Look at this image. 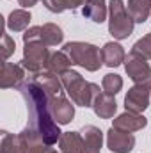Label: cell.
I'll return each mask as SVG.
<instances>
[{"label":"cell","mask_w":151,"mask_h":153,"mask_svg":"<svg viewBox=\"0 0 151 153\" xmlns=\"http://www.w3.org/2000/svg\"><path fill=\"white\" fill-rule=\"evenodd\" d=\"M18 89L27 105V128L36 132L48 146L59 143L62 132L59 130V123L53 119L48 96L43 91V87L30 76Z\"/></svg>","instance_id":"6da1fadb"},{"label":"cell","mask_w":151,"mask_h":153,"mask_svg":"<svg viewBox=\"0 0 151 153\" xmlns=\"http://www.w3.org/2000/svg\"><path fill=\"white\" fill-rule=\"evenodd\" d=\"M148 125V119L139 112H132V111H126L123 114H119L114 119V128H119V130H126V132H137V130H142L144 126Z\"/></svg>","instance_id":"4fadbf2b"},{"label":"cell","mask_w":151,"mask_h":153,"mask_svg":"<svg viewBox=\"0 0 151 153\" xmlns=\"http://www.w3.org/2000/svg\"><path fill=\"white\" fill-rule=\"evenodd\" d=\"M41 39L46 46H57L64 41V32L55 23H44L41 27Z\"/></svg>","instance_id":"44dd1931"},{"label":"cell","mask_w":151,"mask_h":153,"mask_svg":"<svg viewBox=\"0 0 151 153\" xmlns=\"http://www.w3.org/2000/svg\"><path fill=\"white\" fill-rule=\"evenodd\" d=\"M82 14L94 22V23H103L109 16V7L105 0H89L84 7H82Z\"/></svg>","instance_id":"2e32d148"},{"label":"cell","mask_w":151,"mask_h":153,"mask_svg":"<svg viewBox=\"0 0 151 153\" xmlns=\"http://www.w3.org/2000/svg\"><path fill=\"white\" fill-rule=\"evenodd\" d=\"M20 2V5L21 7H32V5H36L39 0H18Z\"/></svg>","instance_id":"4316f807"},{"label":"cell","mask_w":151,"mask_h":153,"mask_svg":"<svg viewBox=\"0 0 151 153\" xmlns=\"http://www.w3.org/2000/svg\"><path fill=\"white\" fill-rule=\"evenodd\" d=\"M14 48H16V43L14 39L11 38L5 30L2 32V46H0V52H2V59H9L13 53H14Z\"/></svg>","instance_id":"d4e9b609"},{"label":"cell","mask_w":151,"mask_h":153,"mask_svg":"<svg viewBox=\"0 0 151 153\" xmlns=\"http://www.w3.org/2000/svg\"><path fill=\"white\" fill-rule=\"evenodd\" d=\"M132 52L144 57L146 61H151V32L146 34L144 38H141L133 46H132Z\"/></svg>","instance_id":"cb8c5ba5"},{"label":"cell","mask_w":151,"mask_h":153,"mask_svg":"<svg viewBox=\"0 0 151 153\" xmlns=\"http://www.w3.org/2000/svg\"><path fill=\"white\" fill-rule=\"evenodd\" d=\"M44 153H59V152H57V150H53L52 146H48V148H46V152H44Z\"/></svg>","instance_id":"83f0119b"},{"label":"cell","mask_w":151,"mask_h":153,"mask_svg":"<svg viewBox=\"0 0 151 153\" xmlns=\"http://www.w3.org/2000/svg\"><path fill=\"white\" fill-rule=\"evenodd\" d=\"M135 22L126 11V5L123 0H110L109 4V32L112 34L114 39H123L130 38L133 32Z\"/></svg>","instance_id":"8992f818"},{"label":"cell","mask_w":151,"mask_h":153,"mask_svg":"<svg viewBox=\"0 0 151 153\" xmlns=\"http://www.w3.org/2000/svg\"><path fill=\"white\" fill-rule=\"evenodd\" d=\"M82 135V153H101L103 132L94 125H85L80 130Z\"/></svg>","instance_id":"7c38bea8"},{"label":"cell","mask_w":151,"mask_h":153,"mask_svg":"<svg viewBox=\"0 0 151 153\" xmlns=\"http://www.w3.org/2000/svg\"><path fill=\"white\" fill-rule=\"evenodd\" d=\"M30 76L38 82L39 85L43 87V91L46 93L53 119L59 125L71 123L73 117H75V105H71V102L66 98V89H64V85L61 82V76L53 75V73H50L46 70L38 73V75H30Z\"/></svg>","instance_id":"7a4b0ae2"},{"label":"cell","mask_w":151,"mask_h":153,"mask_svg":"<svg viewBox=\"0 0 151 153\" xmlns=\"http://www.w3.org/2000/svg\"><path fill=\"white\" fill-rule=\"evenodd\" d=\"M126 11L135 23H144L151 14V0H128Z\"/></svg>","instance_id":"e0dca14e"},{"label":"cell","mask_w":151,"mask_h":153,"mask_svg":"<svg viewBox=\"0 0 151 153\" xmlns=\"http://www.w3.org/2000/svg\"><path fill=\"white\" fill-rule=\"evenodd\" d=\"M46 148L48 144L27 126L16 135L5 130L2 132V143H0L2 153H44Z\"/></svg>","instance_id":"3957f363"},{"label":"cell","mask_w":151,"mask_h":153,"mask_svg":"<svg viewBox=\"0 0 151 153\" xmlns=\"http://www.w3.org/2000/svg\"><path fill=\"white\" fill-rule=\"evenodd\" d=\"M93 111L94 114L101 119H110L114 117L115 111H117V103H115V98L114 94H109L105 91H100L93 102Z\"/></svg>","instance_id":"5bb4252c"},{"label":"cell","mask_w":151,"mask_h":153,"mask_svg":"<svg viewBox=\"0 0 151 153\" xmlns=\"http://www.w3.org/2000/svg\"><path fill=\"white\" fill-rule=\"evenodd\" d=\"M32 41H43L41 39V27H30L23 34V43H32Z\"/></svg>","instance_id":"484cf974"},{"label":"cell","mask_w":151,"mask_h":153,"mask_svg":"<svg viewBox=\"0 0 151 153\" xmlns=\"http://www.w3.org/2000/svg\"><path fill=\"white\" fill-rule=\"evenodd\" d=\"M71 64H73V62L70 61V57H68L62 50H61V52H53V53H50V59H48V62H46V71L61 76L71 68Z\"/></svg>","instance_id":"ac0fdd59"},{"label":"cell","mask_w":151,"mask_h":153,"mask_svg":"<svg viewBox=\"0 0 151 153\" xmlns=\"http://www.w3.org/2000/svg\"><path fill=\"white\" fill-rule=\"evenodd\" d=\"M150 91L148 87H142V85H133L128 89L126 96H124V107L126 111H132V112H139L142 114L148 107H150Z\"/></svg>","instance_id":"30bf717a"},{"label":"cell","mask_w":151,"mask_h":153,"mask_svg":"<svg viewBox=\"0 0 151 153\" xmlns=\"http://www.w3.org/2000/svg\"><path fill=\"white\" fill-rule=\"evenodd\" d=\"M62 52L70 57V61L85 68L87 71H98L103 64L101 59V50L91 43H84V41H70L62 46Z\"/></svg>","instance_id":"5b68a950"},{"label":"cell","mask_w":151,"mask_h":153,"mask_svg":"<svg viewBox=\"0 0 151 153\" xmlns=\"http://www.w3.org/2000/svg\"><path fill=\"white\" fill-rule=\"evenodd\" d=\"M50 59V50L43 41H32V43H25L23 48V57L20 61V64L23 66V70H27L30 75H38L43 70H46V62Z\"/></svg>","instance_id":"52a82bcc"},{"label":"cell","mask_w":151,"mask_h":153,"mask_svg":"<svg viewBox=\"0 0 151 153\" xmlns=\"http://www.w3.org/2000/svg\"><path fill=\"white\" fill-rule=\"evenodd\" d=\"M89 0H43V5L50 13H64V11H75L80 5H85Z\"/></svg>","instance_id":"7402d4cb"},{"label":"cell","mask_w":151,"mask_h":153,"mask_svg":"<svg viewBox=\"0 0 151 153\" xmlns=\"http://www.w3.org/2000/svg\"><path fill=\"white\" fill-rule=\"evenodd\" d=\"M107 146L114 153H130L135 146V137L132 132L119 130L112 126L107 134Z\"/></svg>","instance_id":"9c48e42d"},{"label":"cell","mask_w":151,"mask_h":153,"mask_svg":"<svg viewBox=\"0 0 151 153\" xmlns=\"http://www.w3.org/2000/svg\"><path fill=\"white\" fill-rule=\"evenodd\" d=\"M61 153H82V135L80 132H62L59 139Z\"/></svg>","instance_id":"d6986e66"},{"label":"cell","mask_w":151,"mask_h":153,"mask_svg":"<svg viewBox=\"0 0 151 153\" xmlns=\"http://www.w3.org/2000/svg\"><path fill=\"white\" fill-rule=\"evenodd\" d=\"M101 87H103V91L105 93H109V94H117L121 89H123V78L119 75H115V73H109V75L103 76V80H101Z\"/></svg>","instance_id":"603a6c76"},{"label":"cell","mask_w":151,"mask_h":153,"mask_svg":"<svg viewBox=\"0 0 151 153\" xmlns=\"http://www.w3.org/2000/svg\"><path fill=\"white\" fill-rule=\"evenodd\" d=\"M101 59H103V64L109 66V68H117L124 62L126 59V53L123 50V46L119 43H105L103 48H101Z\"/></svg>","instance_id":"9a60e30c"},{"label":"cell","mask_w":151,"mask_h":153,"mask_svg":"<svg viewBox=\"0 0 151 153\" xmlns=\"http://www.w3.org/2000/svg\"><path fill=\"white\" fill-rule=\"evenodd\" d=\"M25 78V70L21 64L14 62H2V73H0V87L9 89V87H20Z\"/></svg>","instance_id":"8fae6325"},{"label":"cell","mask_w":151,"mask_h":153,"mask_svg":"<svg viewBox=\"0 0 151 153\" xmlns=\"http://www.w3.org/2000/svg\"><path fill=\"white\" fill-rule=\"evenodd\" d=\"M29 22H30V13L29 11H25V9H14L9 14L5 25L13 32H23L29 27Z\"/></svg>","instance_id":"ffe728a7"},{"label":"cell","mask_w":151,"mask_h":153,"mask_svg":"<svg viewBox=\"0 0 151 153\" xmlns=\"http://www.w3.org/2000/svg\"><path fill=\"white\" fill-rule=\"evenodd\" d=\"M61 82L75 105L93 107V102H94L96 94L100 93V87L96 84L87 82L78 71H73V70H68L64 75H61Z\"/></svg>","instance_id":"277c9868"},{"label":"cell","mask_w":151,"mask_h":153,"mask_svg":"<svg viewBox=\"0 0 151 153\" xmlns=\"http://www.w3.org/2000/svg\"><path fill=\"white\" fill-rule=\"evenodd\" d=\"M124 70L135 85H142V87L151 89V66L144 57L130 52L124 59Z\"/></svg>","instance_id":"ba28073f"}]
</instances>
